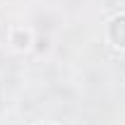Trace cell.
<instances>
[{
  "label": "cell",
  "instance_id": "1",
  "mask_svg": "<svg viewBox=\"0 0 125 125\" xmlns=\"http://www.w3.org/2000/svg\"><path fill=\"white\" fill-rule=\"evenodd\" d=\"M106 39L111 41V46L125 51V12L111 17L108 24H106Z\"/></svg>",
  "mask_w": 125,
  "mask_h": 125
},
{
  "label": "cell",
  "instance_id": "2",
  "mask_svg": "<svg viewBox=\"0 0 125 125\" xmlns=\"http://www.w3.org/2000/svg\"><path fill=\"white\" fill-rule=\"evenodd\" d=\"M10 43L17 51H29V48H34V34L24 27H17V29L10 31Z\"/></svg>",
  "mask_w": 125,
  "mask_h": 125
},
{
  "label": "cell",
  "instance_id": "3",
  "mask_svg": "<svg viewBox=\"0 0 125 125\" xmlns=\"http://www.w3.org/2000/svg\"><path fill=\"white\" fill-rule=\"evenodd\" d=\"M48 48H51V39H48V36L34 39V51H36V53H46Z\"/></svg>",
  "mask_w": 125,
  "mask_h": 125
},
{
  "label": "cell",
  "instance_id": "4",
  "mask_svg": "<svg viewBox=\"0 0 125 125\" xmlns=\"http://www.w3.org/2000/svg\"><path fill=\"white\" fill-rule=\"evenodd\" d=\"M36 125H53V123H36Z\"/></svg>",
  "mask_w": 125,
  "mask_h": 125
}]
</instances>
